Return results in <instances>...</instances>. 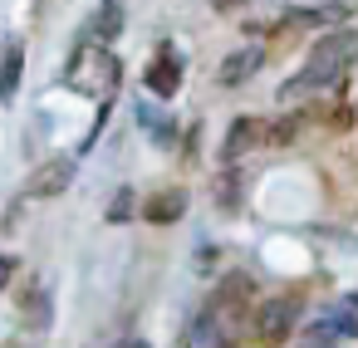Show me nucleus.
<instances>
[{
	"label": "nucleus",
	"instance_id": "nucleus-7",
	"mask_svg": "<svg viewBox=\"0 0 358 348\" xmlns=\"http://www.w3.org/2000/svg\"><path fill=\"white\" fill-rule=\"evenodd\" d=\"M182 343H187V348H226V328H221V314H216V309H201V314H196V319L187 324Z\"/></svg>",
	"mask_w": 358,
	"mask_h": 348
},
{
	"label": "nucleus",
	"instance_id": "nucleus-1",
	"mask_svg": "<svg viewBox=\"0 0 358 348\" xmlns=\"http://www.w3.org/2000/svg\"><path fill=\"white\" fill-rule=\"evenodd\" d=\"M353 59H358V35H353V30H334V35L314 40V50H309L304 69L280 89V99H285V103H299V99H309V94L334 89V84L348 74V64H353Z\"/></svg>",
	"mask_w": 358,
	"mask_h": 348
},
{
	"label": "nucleus",
	"instance_id": "nucleus-2",
	"mask_svg": "<svg viewBox=\"0 0 358 348\" xmlns=\"http://www.w3.org/2000/svg\"><path fill=\"white\" fill-rule=\"evenodd\" d=\"M343 338H358V294L334 299L329 309H319L299 338V348H338Z\"/></svg>",
	"mask_w": 358,
	"mask_h": 348
},
{
	"label": "nucleus",
	"instance_id": "nucleus-9",
	"mask_svg": "<svg viewBox=\"0 0 358 348\" xmlns=\"http://www.w3.org/2000/svg\"><path fill=\"white\" fill-rule=\"evenodd\" d=\"M118 30H123V6H118V0H103V6L94 10V20H89L84 45H103V40H113Z\"/></svg>",
	"mask_w": 358,
	"mask_h": 348
},
{
	"label": "nucleus",
	"instance_id": "nucleus-17",
	"mask_svg": "<svg viewBox=\"0 0 358 348\" xmlns=\"http://www.w3.org/2000/svg\"><path fill=\"white\" fill-rule=\"evenodd\" d=\"M10 280H15V260H10V255H0V289H6Z\"/></svg>",
	"mask_w": 358,
	"mask_h": 348
},
{
	"label": "nucleus",
	"instance_id": "nucleus-11",
	"mask_svg": "<svg viewBox=\"0 0 358 348\" xmlns=\"http://www.w3.org/2000/svg\"><path fill=\"white\" fill-rule=\"evenodd\" d=\"M265 64V50H241V55H226V64H221V84H245L255 69Z\"/></svg>",
	"mask_w": 358,
	"mask_h": 348
},
{
	"label": "nucleus",
	"instance_id": "nucleus-16",
	"mask_svg": "<svg viewBox=\"0 0 358 348\" xmlns=\"http://www.w3.org/2000/svg\"><path fill=\"white\" fill-rule=\"evenodd\" d=\"M128 206H133V196H128V191H123V196H118V201H113V206H108V221H123V216H128Z\"/></svg>",
	"mask_w": 358,
	"mask_h": 348
},
{
	"label": "nucleus",
	"instance_id": "nucleus-13",
	"mask_svg": "<svg viewBox=\"0 0 358 348\" xmlns=\"http://www.w3.org/2000/svg\"><path fill=\"white\" fill-rule=\"evenodd\" d=\"M324 20H348V6H314V10H289L285 25H324Z\"/></svg>",
	"mask_w": 358,
	"mask_h": 348
},
{
	"label": "nucleus",
	"instance_id": "nucleus-10",
	"mask_svg": "<svg viewBox=\"0 0 358 348\" xmlns=\"http://www.w3.org/2000/svg\"><path fill=\"white\" fill-rule=\"evenodd\" d=\"M182 191H152L148 201H143V221H152V226H172V221H182Z\"/></svg>",
	"mask_w": 358,
	"mask_h": 348
},
{
	"label": "nucleus",
	"instance_id": "nucleus-3",
	"mask_svg": "<svg viewBox=\"0 0 358 348\" xmlns=\"http://www.w3.org/2000/svg\"><path fill=\"white\" fill-rule=\"evenodd\" d=\"M74 69L64 74L74 89H89V94H99V99H108L113 89H118V79H123V69H118V59L103 50V45H79V55L69 59Z\"/></svg>",
	"mask_w": 358,
	"mask_h": 348
},
{
	"label": "nucleus",
	"instance_id": "nucleus-6",
	"mask_svg": "<svg viewBox=\"0 0 358 348\" xmlns=\"http://www.w3.org/2000/svg\"><path fill=\"white\" fill-rule=\"evenodd\" d=\"M69 182H74V157L59 152V157H50L30 172V196H59Z\"/></svg>",
	"mask_w": 358,
	"mask_h": 348
},
{
	"label": "nucleus",
	"instance_id": "nucleus-15",
	"mask_svg": "<svg viewBox=\"0 0 358 348\" xmlns=\"http://www.w3.org/2000/svg\"><path fill=\"white\" fill-rule=\"evenodd\" d=\"M299 133V118H280V123H270V138L265 143H275V147H285L289 138Z\"/></svg>",
	"mask_w": 358,
	"mask_h": 348
},
{
	"label": "nucleus",
	"instance_id": "nucleus-14",
	"mask_svg": "<svg viewBox=\"0 0 358 348\" xmlns=\"http://www.w3.org/2000/svg\"><path fill=\"white\" fill-rule=\"evenodd\" d=\"M245 294H250V280H245V275L226 280V284H221V294H216V314H221V309H231V314H236V309L245 304Z\"/></svg>",
	"mask_w": 358,
	"mask_h": 348
},
{
	"label": "nucleus",
	"instance_id": "nucleus-12",
	"mask_svg": "<svg viewBox=\"0 0 358 348\" xmlns=\"http://www.w3.org/2000/svg\"><path fill=\"white\" fill-rule=\"evenodd\" d=\"M20 69H25V45L10 40V45H6V59H0V99H15V89H20Z\"/></svg>",
	"mask_w": 358,
	"mask_h": 348
},
{
	"label": "nucleus",
	"instance_id": "nucleus-18",
	"mask_svg": "<svg viewBox=\"0 0 358 348\" xmlns=\"http://www.w3.org/2000/svg\"><path fill=\"white\" fill-rule=\"evenodd\" d=\"M113 348H148V343H143V338H118Z\"/></svg>",
	"mask_w": 358,
	"mask_h": 348
},
{
	"label": "nucleus",
	"instance_id": "nucleus-5",
	"mask_svg": "<svg viewBox=\"0 0 358 348\" xmlns=\"http://www.w3.org/2000/svg\"><path fill=\"white\" fill-rule=\"evenodd\" d=\"M177 84H182V55H177L172 45H162V50L152 55V64H148V89H152L157 99H172Z\"/></svg>",
	"mask_w": 358,
	"mask_h": 348
},
{
	"label": "nucleus",
	"instance_id": "nucleus-8",
	"mask_svg": "<svg viewBox=\"0 0 358 348\" xmlns=\"http://www.w3.org/2000/svg\"><path fill=\"white\" fill-rule=\"evenodd\" d=\"M265 138H270V123H265V118H236L231 133H226V162L241 157V152H250V147L265 143Z\"/></svg>",
	"mask_w": 358,
	"mask_h": 348
},
{
	"label": "nucleus",
	"instance_id": "nucleus-4",
	"mask_svg": "<svg viewBox=\"0 0 358 348\" xmlns=\"http://www.w3.org/2000/svg\"><path fill=\"white\" fill-rule=\"evenodd\" d=\"M294 319H299V299L275 294V299H260V309H255V319H250V333H255V343L275 348V343H289Z\"/></svg>",
	"mask_w": 358,
	"mask_h": 348
}]
</instances>
